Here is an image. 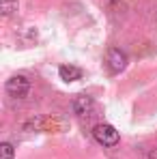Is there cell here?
<instances>
[{
  "label": "cell",
  "instance_id": "5",
  "mask_svg": "<svg viewBox=\"0 0 157 159\" xmlns=\"http://www.w3.org/2000/svg\"><path fill=\"white\" fill-rule=\"evenodd\" d=\"M58 75H60V80H65V82H76V80L82 78V69L76 67V65H62L58 69Z\"/></svg>",
  "mask_w": 157,
  "mask_h": 159
},
{
  "label": "cell",
  "instance_id": "3",
  "mask_svg": "<svg viewBox=\"0 0 157 159\" xmlns=\"http://www.w3.org/2000/svg\"><path fill=\"white\" fill-rule=\"evenodd\" d=\"M28 90H30V80L24 75H13L11 80H7V93L11 97H26Z\"/></svg>",
  "mask_w": 157,
  "mask_h": 159
},
{
  "label": "cell",
  "instance_id": "6",
  "mask_svg": "<svg viewBox=\"0 0 157 159\" xmlns=\"http://www.w3.org/2000/svg\"><path fill=\"white\" fill-rule=\"evenodd\" d=\"M15 11H17V0H2V15L4 17H11Z\"/></svg>",
  "mask_w": 157,
  "mask_h": 159
},
{
  "label": "cell",
  "instance_id": "2",
  "mask_svg": "<svg viewBox=\"0 0 157 159\" xmlns=\"http://www.w3.org/2000/svg\"><path fill=\"white\" fill-rule=\"evenodd\" d=\"M105 62H108L110 73H121L127 67V56H125L123 50H118V48H110L108 50V56H105Z\"/></svg>",
  "mask_w": 157,
  "mask_h": 159
},
{
  "label": "cell",
  "instance_id": "4",
  "mask_svg": "<svg viewBox=\"0 0 157 159\" xmlns=\"http://www.w3.org/2000/svg\"><path fill=\"white\" fill-rule=\"evenodd\" d=\"M93 97H88V95H78L76 99H73V112L78 114V116H90L93 114Z\"/></svg>",
  "mask_w": 157,
  "mask_h": 159
},
{
  "label": "cell",
  "instance_id": "1",
  "mask_svg": "<svg viewBox=\"0 0 157 159\" xmlns=\"http://www.w3.org/2000/svg\"><path fill=\"white\" fill-rule=\"evenodd\" d=\"M93 135H95V140L101 144V146H116L118 144V131L112 127V125H108V123H99V125H95V129H93Z\"/></svg>",
  "mask_w": 157,
  "mask_h": 159
},
{
  "label": "cell",
  "instance_id": "8",
  "mask_svg": "<svg viewBox=\"0 0 157 159\" xmlns=\"http://www.w3.org/2000/svg\"><path fill=\"white\" fill-rule=\"evenodd\" d=\"M149 159H157V146L151 151V153H149Z\"/></svg>",
  "mask_w": 157,
  "mask_h": 159
},
{
  "label": "cell",
  "instance_id": "7",
  "mask_svg": "<svg viewBox=\"0 0 157 159\" xmlns=\"http://www.w3.org/2000/svg\"><path fill=\"white\" fill-rule=\"evenodd\" d=\"M0 159H15V151L9 142H2L0 144Z\"/></svg>",
  "mask_w": 157,
  "mask_h": 159
},
{
  "label": "cell",
  "instance_id": "9",
  "mask_svg": "<svg viewBox=\"0 0 157 159\" xmlns=\"http://www.w3.org/2000/svg\"><path fill=\"white\" fill-rule=\"evenodd\" d=\"M110 2H121V0H110Z\"/></svg>",
  "mask_w": 157,
  "mask_h": 159
}]
</instances>
